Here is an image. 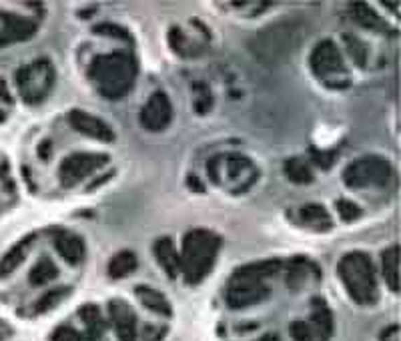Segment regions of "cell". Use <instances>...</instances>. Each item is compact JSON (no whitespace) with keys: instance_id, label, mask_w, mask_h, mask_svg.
I'll list each match as a JSON object with an SVG mask.
<instances>
[{"instance_id":"cell-28","label":"cell","mask_w":401,"mask_h":341,"mask_svg":"<svg viewBox=\"0 0 401 341\" xmlns=\"http://www.w3.org/2000/svg\"><path fill=\"white\" fill-rule=\"evenodd\" d=\"M259 341H279V337L277 335H273V333H269V335H265V337H261Z\"/></svg>"},{"instance_id":"cell-13","label":"cell","mask_w":401,"mask_h":341,"mask_svg":"<svg viewBox=\"0 0 401 341\" xmlns=\"http://www.w3.org/2000/svg\"><path fill=\"white\" fill-rule=\"evenodd\" d=\"M155 255L159 259V263L163 265V269L171 275V277H177L178 271H181V259H178L177 251L171 243V239H161L157 241L155 245Z\"/></svg>"},{"instance_id":"cell-26","label":"cell","mask_w":401,"mask_h":341,"mask_svg":"<svg viewBox=\"0 0 401 341\" xmlns=\"http://www.w3.org/2000/svg\"><path fill=\"white\" fill-rule=\"evenodd\" d=\"M337 209H339V213H342L343 219H356V217H359V207L357 205H353V203H349V201H339L337 203Z\"/></svg>"},{"instance_id":"cell-16","label":"cell","mask_w":401,"mask_h":341,"mask_svg":"<svg viewBox=\"0 0 401 341\" xmlns=\"http://www.w3.org/2000/svg\"><path fill=\"white\" fill-rule=\"evenodd\" d=\"M136 295L145 303V307L161 313V315H171V305H169V301L159 291L149 289V287H136Z\"/></svg>"},{"instance_id":"cell-25","label":"cell","mask_w":401,"mask_h":341,"mask_svg":"<svg viewBox=\"0 0 401 341\" xmlns=\"http://www.w3.org/2000/svg\"><path fill=\"white\" fill-rule=\"evenodd\" d=\"M291 335L295 341H315V333H313L311 326L303 323V321H297L291 326Z\"/></svg>"},{"instance_id":"cell-2","label":"cell","mask_w":401,"mask_h":341,"mask_svg":"<svg viewBox=\"0 0 401 341\" xmlns=\"http://www.w3.org/2000/svg\"><path fill=\"white\" fill-rule=\"evenodd\" d=\"M219 251V239L209 231H191L183 239V263L181 271L189 283L201 281L213 265Z\"/></svg>"},{"instance_id":"cell-8","label":"cell","mask_w":401,"mask_h":341,"mask_svg":"<svg viewBox=\"0 0 401 341\" xmlns=\"http://www.w3.org/2000/svg\"><path fill=\"white\" fill-rule=\"evenodd\" d=\"M169 120H171V103L163 92H157L141 111V125L149 131H161L169 125Z\"/></svg>"},{"instance_id":"cell-7","label":"cell","mask_w":401,"mask_h":341,"mask_svg":"<svg viewBox=\"0 0 401 341\" xmlns=\"http://www.w3.org/2000/svg\"><path fill=\"white\" fill-rule=\"evenodd\" d=\"M106 163V157L101 155H73L69 157L62 167H60V181L64 187H73L76 181L85 179L94 169H99L101 165Z\"/></svg>"},{"instance_id":"cell-5","label":"cell","mask_w":401,"mask_h":341,"mask_svg":"<svg viewBox=\"0 0 401 341\" xmlns=\"http://www.w3.org/2000/svg\"><path fill=\"white\" fill-rule=\"evenodd\" d=\"M389 175H391V171H389V165L386 161L370 157V159H363V161H357V163L351 165L345 173V181L353 189H357V187L365 189V187L386 185Z\"/></svg>"},{"instance_id":"cell-6","label":"cell","mask_w":401,"mask_h":341,"mask_svg":"<svg viewBox=\"0 0 401 341\" xmlns=\"http://www.w3.org/2000/svg\"><path fill=\"white\" fill-rule=\"evenodd\" d=\"M55 81L52 69L46 60H38L32 67L24 69L20 74V90L29 99L30 103L45 99V95L50 90V85Z\"/></svg>"},{"instance_id":"cell-21","label":"cell","mask_w":401,"mask_h":341,"mask_svg":"<svg viewBox=\"0 0 401 341\" xmlns=\"http://www.w3.org/2000/svg\"><path fill=\"white\" fill-rule=\"evenodd\" d=\"M57 275H59V271L52 265V261H50V259H43V261L36 265V269L32 271L30 279H32V285H45V283L52 281Z\"/></svg>"},{"instance_id":"cell-3","label":"cell","mask_w":401,"mask_h":341,"mask_svg":"<svg viewBox=\"0 0 401 341\" xmlns=\"http://www.w3.org/2000/svg\"><path fill=\"white\" fill-rule=\"evenodd\" d=\"M343 283L347 287V291L356 299L357 303H373L377 297V283L373 275L372 261L367 259V255L361 253H351L342 261Z\"/></svg>"},{"instance_id":"cell-27","label":"cell","mask_w":401,"mask_h":341,"mask_svg":"<svg viewBox=\"0 0 401 341\" xmlns=\"http://www.w3.org/2000/svg\"><path fill=\"white\" fill-rule=\"evenodd\" d=\"M357 15H359V20H361L365 27H375V25H379V18L373 15L367 6H359V8H357Z\"/></svg>"},{"instance_id":"cell-1","label":"cell","mask_w":401,"mask_h":341,"mask_svg":"<svg viewBox=\"0 0 401 341\" xmlns=\"http://www.w3.org/2000/svg\"><path fill=\"white\" fill-rule=\"evenodd\" d=\"M90 76L99 85V89L108 97L125 95L134 81V62L129 55L115 53L101 57L92 62Z\"/></svg>"},{"instance_id":"cell-10","label":"cell","mask_w":401,"mask_h":341,"mask_svg":"<svg viewBox=\"0 0 401 341\" xmlns=\"http://www.w3.org/2000/svg\"><path fill=\"white\" fill-rule=\"evenodd\" d=\"M311 67L317 71L319 76H325V74H342L343 73V60L337 46L333 43H321V45L315 48L311 59Z\"/></svg>"},{"instance_id":"cell-17","label":"cell","mask_w":401,"mask_h":341,"mask_svg":"<svg viewBox=\"0 0 401 341\" xmlns=\"http://www.w3.org/2000/svg\"><path fill=\"white\" fill-rule=\"evenodd\" d=\"M80 317L85 319V323H87V329H89V340L94 341L101 337V333H103L104 329V321L103 317H101V312L94 307V305H87L83 312H80Z\"/></svg>"},{"instance_id":"cell-9","label":"cell","mask_w":401,"mask_h":341,"mask_svg":"<svg viewBox=\"0 0 401 341\" xmlns=\"http://www.w3.org/2000/svg\"><path fill=\"white\" fill-rule=\"evenodd\" d=\"M108 313H111V321H113L120 341L136 340V317L125 301H111Z\"/></svg>"},{"instance_id":"cell-12","label":"cell","mask_w":401,"mask_h":341,"mask_svg":"<svg viewBox=\"0 0 401 341\" xmlns=\"http://www.w3.org/2000/svg\"><path fill=\"white\" fill-rule=\"evenodd\" d=\"M263 45H265V50H267L269 55H275V57H281L287 53V48L289 46H293L295 43L299 45V39H295V34H293V29H289V27H275V29L267 30L265 34H263V41H261Z\"/></svg>"},{"instance_id":"cell-23","label":"cell","mask_w":401,"mask_h":341,"mask_svg":"<svg viewBox=\"0 0 401 341\" xmlns=\"http://www.w3.org/2000/svg\"><path fill=\"white\" fill-rule=\"evenodd\" d=\"M69 293V289H55V291H50V293H46L38 303H36V312H48L50 307H55L57 303H59L62 297Z\"/></svg>"},{"instance_id":"cell-4","label":"cell","mask_w":401,"mask_h":341,"mask_svg":"<svg viewBox=\"0 0 401 341\" xmlns=\"http://www.w3.org/2000/svg\"><path fill=\"white\" fill-rule=\"evenodd\" d=\"M269 271H273L271 263L263 265H255L239 271V275L231 281L229 291H227V303L235 309L253 305L257 301H261L263 297H267L269 289L261 283L263 275H267Z\"/></svg>"},{"instance_id":"cell-18","label":"cell","mask_w":401,"mask_h":341,"mask_svg":"<svg viewBox=\"0 0 401 341\" xmlns=\"http://www.w3.org/2000/svg\"><path fill=\"white\" fill-rule=\"evenodd\" d=\"M134 267H136V257H134L131 251H122L111 261L108 273H111L113 277H125V275H129Z\"/></svg>"},{"instance_id":"cell-11","label":"cell","mask_w":401,"mask_h":341,"mask_svg":"<svg viewBox=\"0 0 401 341\" xmlns=\"http://www.w3.org/2000/svg\"><path fill=\"white\" fill-rule=\"evenodd\" d=\"M71 123L80 133L94 137V139H101V141H113V131L104 125L103 120L92 117V115H87L83 111H73L71 113Z\"/></svg>"},{"instance_id":"cell-22","label":"cell","mask_w":401,"mask_h":341,"mask_svg":"<svg viewBox=\"0 0 401 341\" xmlns=\"http://www.w3.org/2000/svg\"><path fill=\"white\" fill-rule=\"evenodd\" d=\"M285 171H287L289 179L295 181V183H309L313 179L309 169L301 163V161H297V159H293V161H289V163L285 165Z\"/></svg>"},{"instance_id":"cell-14","label":"cell","mask_w":401,"mask_h":341,"mask_svg":"<svg viewBox=\"0 0 401 341\" xmlns=\"http://www.w3.org/2000/svg\"><path fill=\"white\" fill-rule=\"evenodd\" d=\"M55 245H57L59 253L69 263H78L83 259V255H85L83 241L75 237V235H71V233H59L55 237Z\"/></svg>"},{"instance_id":"cell-19","label":"cell","mask_w":401,"mask_h":341,"mask_svg":"<svg viewBox=\"0 0 401 341\" xmlns=\"http://www.w3.org/2000/svg\"><path fill=\"white\" fill-rule=\"evenodd\" d=\"M398 249H389L384 255V271H386V279L391 289L398 291V279H400V267H398Z\"/></svg>"},{"instance_id":"cell-24","label":"cell","mask_w":401,"mask_h":341,"mask_svg":"<svg viewBox=\"0 0 401 341\" xmlns=\"http://www.w3.org/2000/svg\"><path fill=\"white\" fill-rule=\"evenodd\" d=\"M52 341H90V340L87 335L78 333V331L73 329V327L62 326L52 333Z\"/></svg>"},{"instance_id":"cell-20","label":"cell","mask_w":401,"mask_h":341,"mask_svg":"<svg viewBox=\"0 0 401 341\" xmlns=\"http://www.w3.org/2000/svg\"><path fill=\"white\" fill-rule=\"evenodd\" d=\"M301 219L313 225V227H319V229L329 225V215L321 205H307V207L301 209Z\"/></svg>"},{"instance_id":"cell-15","label":"cell","mask_w":401,"mask_h":341,"mask_svg":"<svg viewBox=\"0 0 401 341\" xmlns=\"http://www.w3.org/2000/svg\"><path fill=\"white\" fill-rule=\"evenodd\" d=\"M311 321L313 327H315V331L313 333H317L321 341H325L329 335H331V329H333V323H331V313L325 307V303L323 301H315V307H313L311 313Z\"/></svg>"}]
</instances>
